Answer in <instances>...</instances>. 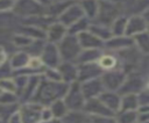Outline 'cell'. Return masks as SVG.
Listing matches in <instances>:
<instances>
[{"instance_id": "1", "label": "cell", "mask_w": 149, "mask_h": 123, "mask_svg": "<svg viewBox=\"0 0 149 123\" xmlns=\"http://www.w3.org/2000/svg\"><path fill=\"white\" fill-rule=\"evenodd\" d=\"M68 91L66 85H62L59 81H43L36 89V97L38 103H50L65 95Z\"/></svg>"}, {"instance_id": "2", "label": "cell", "mask_w": 149, "mask_h": 123, "mask_svg": "<svg viewBox=\"0 0 149 123\" xmlns=\"http://www.w3.org/2000/svg\"><path fill=\"white\" fill-rule=\"evenodd\" d=\"M57 49L61 58L64 59L65 62H72L73 59H77L78 55L80 53V45L78 38L77 36L71 34H66L63 37Z\"/></svg>"}, {"instance_id": "3", "label": "cell", "mask_w": 149, "mask_h": 123, "mask_svg": "<svg viewBox=\"0 0 149 123\" xmlns=\"http://www.w3.org/2000/svg\"><path fill=\"white\" fill-rule=\"evenodd\" d=\"M13 9L17 15L29 17L43 15V13L45 12L43 5L36 2L35 0H17L16 2H14Z\"/></svg>"}, {"instance_id": "4", "label": "cell", "mask_w": 149, "mask_h": 123, "mask_svg": "<svg viewBox=\"0 0 149 123\" xmlns=\"http://www.w3.org/2000/svg\"><path fill=\"white\" fill-rule=\"evenodd\" d=\"M64 102H65L68 109H71V110H79V109L84 108L85 97L81 93V88L79 87V85L77 82H73L71 85V87L66 91Z\"/></svg>"}, {"instance_id": "5", "label": "cell", "mask_w": 149, "mask_h": 123, "mask_svg": "<svg viewBox=\"0 0 149 123\" xmlns=\"http://www.w3.org/2000/svg\"><path fill=\"white\" fill-rule=\"evenodd\" d=\"M42 106L40 103H29L21 107L17 111L22 123H38L41 121Z\"/></svg>"}, {"instance_id": "6", "label": "cell", "mask_w": 149, "mask_h": 123, "mask_svg": "<svg viewBox=\"0 0 149 123\" xmlns=\"http://www.w3.org/2000/svg\"><path fill=\"white\" fill-rule=\"evenodd\" d=\"M83 17H84V12L81 6L73 3L71 6H68L65 10L59 15V22L65 27H70Z\"/></svg>"}, {"instance_id": "7", "label": "cell", "mask_w": 149, "mask_h": 123, "mask_svg": "<svg viewBox=\"0 0 149 123\" xmlns=\"http://www.w3.org/2000/svg\"><path fill=\"white\" fill-rule=\"evenodd\" d=\"M99 21L104 26L112 24L114 20L118 17V9L113 3H109L108 1H104V3L98 8V14H97Z\"/></svg>"}, {"instance_id": "8", "label": "cell", "mask_w": 149, "mask_h": 123, "mask_svg": "<svg viewBox=\"0 0 149 123\" xmlns=\"http://www.w3.org/2000/svg\"><path fill=\"white\" fill-rule=\"evenodd\" d=\"M84 108L92 116H113V111L109 110L99 100V97L87 99V101L84 103Z\"/></svg>"}, {"instance_id": "9", "label": "cell", "mask_w": 149, "mask_h": 123, "mask_svg": "<svg viewBox=\"0 0 149 123\" xmlns=\"http://www.w3.org/2000/svg\"><path fill=\"white\" fill-rule=\"evenodd\" d=\"M123 80H125V75L120 71H108L101 78L104 88L111 92L121 87V85L123 84Z\"/></svg>"}, {"instance_id": "10", "label": "cell", "mask_w": 149, "mask_h": 123, "mask_svg": "<svg viewBox=\"0 0 149 123\" xmlns=\"http://www.w3.org/2000/svg\"><path fill=\"white\" fill-rule=\"evenodd\" d=\"M80 88H81V93L86 100L92 99V97H97L98 95H100L104 92L102 82H101V80H99L97 78L84 81V84Z\"/></svg>"}, {"instance_id": "11", "label": "cell", "mask_w": 149, "mask_h": 123, "mask_svg": "<svg viewBox=\"0 0 149 123\" xmlns=\"http://www.w3.org/2000/svg\"><path fill=\"white\" fill-rule=\"evenodd\" d=\"M146 28H147V22L143 20V17L140 15H133L132 17H129L127 20L125 35L126 36H135L142 31H146Z\"/></svg>"}, {"instance_id": "12", "label": "cell", "mask_w": 149, "mask_h": 123, "mask_svg": "<svg viewBox=\"0 0 149 123\" xmlns=\"http://www.w3.org/2000/svg\"><path fill=\"white\" fill-rule=\"evenodd\" d=\"M59 58L61 56L55 43H48L47 45H44L42 50V58H41L44 64L49 65L50 67H55L58 65Z\"/></svg>"}, {"instance_id": "13", "label": "cell", "mask_w": 149, "mask_h": 123, "mask_svg": "<svg viewBox=\"0 0 149 123\" xmlns=\"http://www.w3.org/2000/svg\"><path fill=\"white\" fill-rule=\"evenodd\" d=\"M77 38H78L80 48H84L86 50L98 49V48L102 46V39L97 37L95 35H93L91 31H83L77 35Z\"/></svg>"}, {"instance_id": "14", "label": "cell", "mask_w": 149, "mask_h": 123, "mask_svg": "<svg viewBox=\"0 0 149 123\" xmlns=\"http://www.w3.org/2000/svg\"><path fill=\"white\" fill-rule=\"evenodd\" d=\"M65 35H66V27L63 26L61 22L52 23L51 26H49L48 31H47V36L50 43L61 42Z\"/></svg>"}, {"instance_id": "15", "label": "cell", "mask_w": 149, "mask_h": 123, "mask_svg": "<svg viewBox=\"0 0 149 123\" xmlns=\"http://www.w3.org/2000/svg\"><path fill=\"white\" fill-rule=\"evenodd\" d=\"M99 100L109 109V110H112L113 113L114 111H118L119 109H120V97L116 95V94H114V93H112L111 91L109 92H102L100 95H99Z\"/></svg>"}, {"instance_id": "16", "label": "cell", "mask_w": 149, "mask_h": 123, "mask_svg": "<svg viewBox=\"0 0 149 123\" xmlns=\"http://www.w3.org/2000/svg\"><path fill=\"white\" fill-rule=\"evenodd\" d=\"M58 71L61 73L62 80L64 81H74V79L78 77V70L70 62H65L64 64H62Z\"/></svg>"}, {"instance_id": "17", "label": "cell", "mask_w": 149, "mask_h": 123, "mask_svg": "<svg viewBox=\"0 0 149 123\" xmlns=\"http://www.w3.org/2000/svg\"><path fill=\"white\" fill-rule=\"evenodd\" d=\"M29 55L24 51H19L13 55L10 62H9V65L14 70H17V68H21V67H24L27 66L28 64V60H29Z\"/></svg>"}, {"instance_id": "18", "label": "cell", "mask_w": 149, "mask_h": 123, "mask_svg": "<svg viewBox=\"0 0 149 123\" xmlns=\"http://www.w3.org/2000/svg\"><path fill=\"white\" fill-rule=\"evenodd\" d=\"M133 41L136 43L139 50L142 53H149V32L142 31L134 36Z\"/></svg>"}, {"instance_id": "19", "label": "cell", "mask_w": 149, "mask_h": 123, "mask_svg": "<svg viewBox=\"0 0 149 123\" xmlns=\"http://www.w3.org/2000/svg\"><path fill=\"white\" fill-rule=\"evenodd\" d=\"M139 106V100L135 94H126L120 100V109L119 110H135Z\"/></svg>"}, {"instance_id": "20", "label": "cell", "mask_w": 149, "mask_h": 123, "mask_svg": "<svg viewBox=\"0 0 149 123\" xmlns=\"http://www.w3.org/2000/svg\"><path fill=\"white\" fill-rule=\"evenodd\" d=\"M133 39L127 38L126 36H115L113 38H109L107 42V46L108 48H113V49H123V48H128L132 45Z\"/></svg>"}, {"instance_id": "21", "label": "cell", "mask_w": 149, "mask_h": 123, "mask_svg": "<svg viewBox=\"0 0 149 123\" xmlns=\"http://www.w3.org/2000/svg\"><path fill=\"white\" fill-rule=\"evenodd\" d=\"M80 6L83 8L84 15H86L87 17H95L97 16L98 8H99L98 0H84Z\"/></svg>"}, {"instance_id": "22", "label": "cell", "mask_w": 149, "mask_h": 123, "mask_svg": "<svg viewBox=\"0 0 149 123\" xmlns=\"http://www.w3.org/2000/svg\"><path fill=\"white\" fill-rule=\"evenodd\" d=\"M98 65L102 71H112L116 65V59L112 55H102L98 58Z\"/></svg>"}, {"instance_id": "23", "label": "cell", "mask_w": 149, "mask_h": 123, "mask_svg": "<svg viewBox=\"0 0 149 123\" xmlns=\"http://www.w3.org/2000/svg\"><path fill=\"white\" fill-rule=\"evenodd\" d=\"M50 110H51V114H52L54 117L61 118L68 113V107H66V104L63 100L58 99V100L52 102V104L50 107Z\"/></svg>"}, {"instance_id": "24", "label": "cell", "mask_w": 149, "mask_h": 123, "mask_svg": "<svg viewBox=\"0 0 149 123\" xmlns=\"http://www.w3.org/2000/svg\"><path fill=\"white\" fill-rule=\"evenodd\" d=\"M127 19L126 17H116L114 22L111 24V31L113 36H122L125 35Z\"/></svg>"}, {"instance_id": "25", "label": "cell", "mask_w": 149, "mask_h": 123, "mask_svg": "<svg viewBox=\"0 0 149 123\" xmlns=\"http://www.w3.org/2000/svg\"><path fill=\"white\" fill-rule=\"evenodd\" d=\"M99 58V53L97 51V49H88L85 51H81L77 59L81 63V64H86V63H93V59Z\"/></svg>"}, {"instance_id": "26", "label": "cell", "mask_w": 149, "mask_h": 123, "mask_svg": "<svg viewBox=\"0 0 149 123\" xmlns=\"http://www.w3.org/2000/svg\"><path fill=\"white\" fill-rule=\"evenodd\" d=\"M16 106L14 104H0V118L3 123H7L9 117L16 113Z\"/></svg>"}, {"instance_id": "27", "label": "cell", "mask_w": 149, "mask_h": 123, "mask_svg": "<svg viewBox=\"0 0 149 123\" xmlns=\"http://www.w3.org/2000/svg\"><path fill=\"white\" fill-rule=\"evenodd\" d=\"M33 38L23 35V34H17V35H14L13 38H12V42L14 45L19 46V48H28L31 43H33Z\"/></svg>"}, {"instance_id": "28", "label": "cell", "mask_w": 149, "mask_h": 123, "mask_svg": "<svg viewBox=\"0 0 149 123\" xmlns=\"http://www.w3.org/2000/svg\"><path fill=\"white\" fill-rule=\"evenodd\" d=\"M64 123H84L85 115H81L78 110H74L72 113H66L64 116Z\"/></svg>"}, {"instance_id": "29", "label": "cell", "mask_w": 149, "mask_h": 123, "mask_svg": "<svg viewBox=\"0 0 149 123\" xmlns=\"http://www.w3.org/2000/svg\"><path fill=\"white\" fill-rule=\"evenodd\" d=\"M136 121V114L134 110H121V115L118 118V123H134Z\"/></svg>"}, {"instance_id": "30", "label": "cell", "mask_w": 149, "mask_h": 123, "mask_svg": "<svg viewBox=\"0 0 149 123\" xmlns=\"http://www.w3.org/2000/svg\"><path fill=\"white\" fill-rule=\"evenodd\" d=\"M0 91L10 92V93L16 92V87H15L14 80H12L9 78H2V79H0Z\"/></svg>"}, {"instance_id": "31", "label": "cell", "mask_w": 149, "mask_h": 123, "mask_svg": "<svg viewBox=\"0 0 149 123\" xmlns=\"http://www.w3.org/2000/svg\"><path fill=\"white\" fill-rule=\"evenodd\" d=\"M16 103V96L10 92L0 93V104H14Z\"/></svg>"}, {"instance_id": "32", "label": "cell", "mask_w": 149, "mask_h": 123, "mask_svg": "<svg viewBox=\"0 0 149 123\" xmlns=\"http://www.w3.org/2000/svg\"><path fill=\"white\" fill-rule=\"evenodd\" d=\"M45 75H47V80H50V81H61L62 80V77H61L59 71L58 70H55L54 67L47 70Z\"/></svg>"}, {"instance_id": "33", "label": "cell", "mask_w": 149, "mask_h": 123, "mask_svg": "<svg viewBox=\"0 0 149 123\" xmlns=\"http://www.w3.org/2000/svg\"><path fill=\"white\" fill-rule=\"evenodd\" d=\"M113 116H92V123H118Z\"/></svg>"}, {"instance_id": "34", "label": "cell", "mask_w": 149, "mask_h": 123, "mask_svg": "<svg viewBox=\"0 0 149 123\" xmlns=\"http://www.w3.org/2000/svg\"><path fill=\"white\" fill-rule=\"evenodd\" d=\"M14 0H0V13L7 12L8 9L14 7Z\"/></svg>"}, {"instance_id": "35", "label": "cell", "mask_w": 149, "mask_h": 123, "mask_svg": "<svg viewBox=\"0 0 149 123\" xmlns=\"http://www.w3.org/2000/svg\"><path fill=\"white\" fill-rule=\"evenodd\" d=\"M7 123H22V121H21V118H20L19 113L16 111L15 114H13V115L9 117V120L7 121Z\"/></svg>"}, {"instance_id": "36", "label": "cell", "mask_w": 149, "mask_h": 123, "mask_svg": "<svg viewBox=\"0 0 149 123\" xmlns=\"http://www.w3.org/2000/svg\"><path fill=\"white\" fill-rule=\"evenodd\" d=\"M6 57H7L6 50H5V48L2 45H0V64H2V63L6 62Z\"/></svg>"}, {"instance_id": "37", "label": "cell", "mask_w": 149, "mask_h": 123, "mask_svg": "<svg viewBox=\"0 0 149 123\" xmlns=\"http://www.w3.org/2000/svg\"><path fill=\"white\" fill-rule=\"evenodd\" d=\"M142 17H143V20H144L146 22H149V7H147V8L144 9V12H143V14H142Z\"/></svg>"}, {"instance_id": "38", "label": "cell", "mask_w": 149, "mask_h": 123, "mask_svg": "<svg viewBox=\"0 0 149 123\" xmlns=\"http://www.w3.org/2000/svg\"><path fill=\"white\" fill-rule=\"evenodd\" d=\"M42 123H62V121H61L59 118L52 117V118H50V120H48V121H43Z\"/></svg>"}, {"instance_id": "39", "label": "cell", "mask_w": 149, "mask_h": 123, "mask_svg": "<svg viewBox=\"0 0 149 123\" xmlns=\"http://www.w3.org/2000/svg\"><path fill=\"white\" fill-rule=\"evenodd\" d=\"M58 1H61V2H64V1H65V0H58Z\"/></svg>"}, {"instance_id": "40", "label": "cell", "mask_w": 149, "mask_h": 123, "mask_svg": "<svg viewBox=\"0 0 149 123\" xmlns=\"http://www.w3.org/2000/svg\"><path fill=\"white\" fill-rule=\"evenodd\" d=\"M0 123H3V122H2V121H1V118H0Z\"/></svg>"}, {"instance_id": "41", "label": "cell", "mask_w": 149, "mask_h": 123, "mask_svg": "<svg viewBox=\"0 0 149 123\" xmlns=\"http://www.w3.org/2000/svg\"><path fill=\"white\" fill-rule=\"evenodd\" d=\"M147 31H148V32H149V26H148V30H147Z\"/></svg>"}]
</instances>
